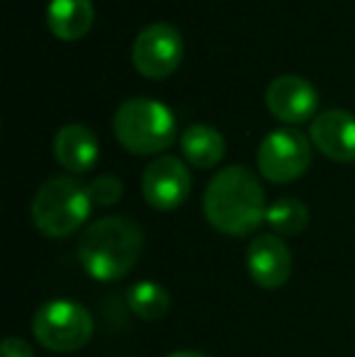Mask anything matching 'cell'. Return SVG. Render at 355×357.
I'll return each mask as SVG.
<instances>
[{
  "label": "cell",
  "mask_w": 355,
  "mask_h": 357,
  "mask_svg": "<svg viewBox=\"0 0 355 357\" xmlns=\"http://www.w3.org/2000/svg\"><path fill=\"white\" fill-rule=\"evenodd\" d=\"M88 195H90V202L98 204V207H112V204H117L122 199L124 185L114 175H98L88 185Z\"/></svg>",
  "instance_id": "cell-17"
},
{
  "label": "cell",
  "mask_w": 355,
  "mask_h": 357,
  "mask_svg": "<svg viewBox=\"0 0 355 357\" xmlns=\"http://www.w3.org/2000/svg\"><path fill=\"white\" fill-rule=\"evenodd\" d=\"M90 209L93 202L86 185L59 175V178H49L34 192L32 221L49 238H66L86 224Z\"/></svg>",
  "instance_id": "cell-4"
},
{
  "label": "cell",
  "mask_w": 355,
  "mask_h": 357,
  "mask_svg": "<svg viewBox=\"0 0 355 357\" xmlns=\"http://www.w3.org/2000/svg\"><path fill=\"white\" fill-rule=\"evenodd\" d=\"M166 357H207V355L195 353V350H178V353H171V355H166Z\"/></svg>",
  "instance_id": "cell-19"
},
{
  "label": "cell",
  "mask_w": 355,
  "mask_h": 357,
  "mask_svg": "<svg viewBox=\"0 0 355 357\" xmlns=\"http://www.w3.org/2000/svg\"><path fill=\"white\" fill-rule=\"evenodd\" d=\"M190 188H192V175L188 165L176 155H158L144 170L142 192L153 209H161V212L178 209L188 199Z\"/></svg>",
  "instance_id": "cell-8"
},
{
  "label": "cell",
  "mask_w": 355,
  "mask_h": 357,
  "mask_svg": "<svg viewBox=\"0 0 355 357\" xmlns=\"http://www.w3.org/2000/svg\"><path fill=\"white\" fill-rule=\"evenodd\" d=\"M248 275L263 289H278L292 275V253L287 243L273 234L256 236L246 253Z\"/></svg>",
  "instance_id": "cell-10"
},
{
  "label": "cell",
  "mask_w": 355,
  "mask_h": 357,
  "mask_svg": "<svg viewBox=\"0 0 355 357\" xmlns=\"http://www.w3.org/2000/svg\"><path fill=\"white\" fill-rule=\"evenodd\" d=\"M312 144L336 163H355V114L326 109L312 119Z\"/></svg>",
  "instance_id": "cell-11"
},
{
  "label": "cell",
  "mask_w": 355,
  "mask_h": 357,
  "mask_svg": "<svg viewBox=\"0 0 355 357\" xmlns=\"http://www.w3.org/2000/svg\"><path fill=\"white\" fill-rule=\"evenodd\" d=\"M183 37L173 24L153 22L137 34L132 44V63L144 78L163 80L178 71L183 61Z\"/></svg>",
  "instance_id": "cell-7"
},
{
  "label": "cell",
  "mask_w": 355,
  "mask_h": 357,
  "mask_svg": "<svg viewBox=\"0 0 355 357\" xmlns=\"http://www.w3.org/2000/svg\"><path fill=\"white\" fill-rule=\"evenodd\" d=\"M3 357H34V350L27 340L10 335V338L3 340Z\"/></svg>",
  "instance_id": "cell-18"
},
{
  "label": "cell",
  "mask_w": 355,
  "mask_h": 357,
  "mask_svg": "<svg viewBox=\"0 0 355 357\" xmlns=\"http://www.w3.org/2000/svg\"><path fill=\"white\" fill-rule=\"evenodd\" d=\"M266 221L278 236H297L307 229L309 209L297 197H280L268 207Z\"/></svg>",
  "instance_id": "cell-15"
},
{
  "label": "cell",
  "mask_w": 355,
  "mask_h": 357,
  "mask_svg": "<svg viewBox=\"0 0 355 357\" xmlns=\"http://www.w3.org/2000/svg\"><path fill=\"white\" fill-rule=\"evenodd\" d=\"M54 158L68 173H88L98 165L100 144L86 124H66L54 137Z\"/></svg>",
  "instance_id": "cell-12"
},
{
  "label": "cell",
  "mask_w": 355,
  "mask_h": 357,
  "mask_svg": "<svg viewBox=\"0 0 355 357\" xmlns=\"http://www.w3.org/2000/svg\"><path fill=\"white\" fill-rule=\"evenodd\" d=\"M317 90L302 75H280L266 90V107L285 124H304L317 112Z\"/></svg>",
  "instance_id": "cell-9"
},
{
  "label": "cell",
  "mask_w": 355,
  "mask_h": 357,
  "mask_svg": "<svg viewBox=\"0 0 355 357\" xmlns=\"http://www.w3.org/2000/svg\"><path fill=\"white\" fill-rule=\"evenodd\" d=\"M144 250V231L127 216H105L90 224L78 241V260L98 282H112L132 273Z\"/></svg>",
  "instance_id": "cell-2"
},
{
  "label": "cell",
  "mask_w": 355,
  "mask_h": 357,
  "mask_svg": "<svg viewBox=\"0 0 355 357\" xmlns=\"http://www.w3.org/2000/svg\"><path fill=\"white\" fill-rule=\"evenodd\" d=\"M202 209L209 226L227 236H248L266 221V192L253 170L229 165L209 180Z\"/></svg>",
  "instance_id": "cell-1"
},
{
  "label": "cell",
  "mask_w": 355,
  "mask_h": 357,
  "mask_svg": "<svg viewBox=\"0 0 355 357\" xmlns=\"http://www.w3.org/2000/svg\"><path fill=\"white\" fill-rule=\"evenodd\" d=\"M129 309L144 321H158L171 309V296L156 282H137L127 291Z\"/></svg>",
  "instance_id": "cell-16"
},
{
  "label": "cell",
  "mask_w": 355,
  "mask_h": 357,
  "mask_svg": "<svg viewBox=\"0 0 355 357\" xmlns=\"http://www.w3.org/2000/svg\"><path fill=\"white\" fill-rule=\"evenodd\" d=\"M93 0H52L47 10L49 32L61 42L83 39L93 27Z\"/></svg>",
  "instance_id": "cell-13"
},
{
  "label": "cell",
  "mask_w": 355,
  "mask_h": 357,
  "mask_svg": "<svg viewBox=\"0 0 355 357\" xmlns=\"http://www.w3.org/2000/svg\"><path fill=\"white\" fill-rule=\"evenodd\" d=\"M312 163V144L302 132L275 129L258 146V170L270 183H292Z\"/></svg>",
  "instance_id": "cell-6"
},
{
  "label": "cell",
  "mask_w": 355,
  "mask_h": 357,
  "mask_svg": "<svg viewBox=\"0 0 355 357\" xmlns=\"http://www.w3.org/2000/svg\"><path fill=\"white\" fill-rule=\"evenodd\" d=\"M114 137L134 155H156L171 149L178 137V122L163 102L151 98L124 100L114 112Z\"/></svg>",
  "instance_id": "cell-3"
},
{
  "label": "cell",
  "mask_w": 355,
  "mask_h": 357,
  "mask_svg": "<svg viewBox=\"0 0 355 357\" xmlns=\"http://www.w3.org/2000/svg\"><path fill=\"white\" fill-rule=\"evenodd\" d=\"M180 151L195 168H214L227 153L224 137L209 124H192L180 137Z\"/></svg>",
  "instance_id": "cell-14"
},
{
  "label": "cell",
  "mask_w": 355,
  "mask_h": 357,
  "mask_svg": "<svg viewBox=\"0 0 355 357\" xmlns=\"http://www.w3.org/2000/svg\"><path fill=\"white\" fill-rule=\"evenodd\" d=\"M93 316L86 306L76 301L56 299L44 304L34 314L32 333L52 353H73L81 350L93 335Z\"/></svg>",
  "instance_id": "cell-5"
}]
</instances>
